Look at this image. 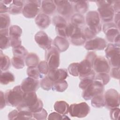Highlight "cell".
<instances>
[{"instance_id":"cell-1","label":"cell","mask_w":120,"mask_h":120,"mask_svg":"<svg viewBox=\"0 0 120 120\" xmlns=\"http://www.w3.org/2000/svg\"><path fill=\"white\" fill-rule=\"evenodd\" d=\"M43 107V104L39 99L35 92H25L23 100L17 106L18 111L28 110L32 113L40 111Z\"/></svg>"},{"instance_id":"cell-2","label":"cell","mask_w":120,"mask_h":120,"mask_svg":"<svg viewBox=\"0 0 120 120\" xmlns=\"http://www.w3.org/2000/svg\"><path fill=\"white\" fill-rule=\"evenodd\" d=\"M25 92L21 86H15L12 90H8L5 92L6 104L13 107L18 106L22 102Z\"/></svg>"},{"instance_id":"cell-3","label":"cell","mask_w":120,"mask_h":120,"mask_svg":"<svg viewBox=\"0 0 120 120\" xmlns=\"http://www.w3.org/2000/svg\"><path fill=\"white\" fill-rule=\"evenodd\" d=\"M103 30L109 42L120 45L119 29L115 24L111 22L105 23L103 26Z\"/></svg>"},{"instance_id":"cell-4","label":"cell","mask_w":120,"mask_h":120,"mask_svg":"<svg viewBox=\"0 0 120 120\" xmlns=\"http://www.w3.org/2000/svg\"><path fill=\"white\" fill-rule=\"evenodd\" d=\"M42 1L24 0L22 13L27 18H34L40 11Z\"/></svg>"},{"instance_id":"cell-5","label":"cell","mask_w":120,"mask_h":120,"mask_svg":"<svg viewBox=\"0 0 120 120\" xmlns=\"http://www.w3.org/2000/svg\"><path fill=\"white\" fill-rule=\"evenodd\" d=\"M85 22L88 27L96 34L102 30V25L98 13L96 11L88 12L85 17Z\"/></svg>"},{"instance_id":"cell-6","label":"cell","mask_w":120,"mask_h":120,"mask_svg":"<svg viewBox=\"0 0 120 120\" xmlns=\"http://www.w3.org/2000/svg\"><path fill=\"white\" fill-rule=\"evenodd\" d=\"M104 89V86L100 82L94 80L86 89L83 90L82 97L85 100L91 99L94 96L103 94Z\"/></svg>"},{"instance_id":"cell-7","label":"cell","mask_w":120,"mask_h":120,"mask_svg":"<svg viewBox=\"0 0 120 120\" xmlns=\"http://www.w3.org/2000/svg\"><path fill=\"white\" fill-rule=\"evenodd\" d=\"M90 112V107L85 102L71 104L69 107L68 112L71 116L79 118L86 117Z\"/></svg>"},{"instance_id":"cell-8","label":"cell","mask_w":120,"mask_h":120,"mask_svg":"<svg viewBox=\"0 0 120 120\" xmlns=\"http://www.w3.org/2000/svg\"><path fill=\"white\" fill-rule=\"evenodd\" d=\"M45 59L50 69L57 68L60 65V53L55 47H51L45 50Z\"/></svg>"},{"instance_id":"cell-9","label":"cell","mask_w":120,"mask_h":120,"mask_svg":"<svg viewBox=\"0 0 120 120\" xmlns=\"http://www.w3.org/2000/svg\"><path fill=\"white\" fill-rule=\"evenodd\" d=\"M105 105L110 109L118 107L120 105V95L118 92L113 89L108 90L104 95Z\"/></svg>"},{"instance_id":"cell-10","label":"cell","mask_w":120,"mask_h":120,"mask_svg":"<svg viewBox=\"0 0 120 120\" xmlns=\"http://www.w3.org/2000/svg\"><path fill=\"white\" fill-rule=\"evenodd\" d=\"M54 2L57 7V10L60 15L66 17H69L72 14L73 8L70 1L68 0H54Z\"/></svg>"},{"instance_id":"cell-11","label":"cell","mask_w":120,"mask_h":120,"mask_svg":"<svg viewBox=\"0 0 120 120\" xmlns=\"http://www.w3.org/2000/svg\"><path fill=\"white\" fill-rule=\"evenodd\" d=\"M34 39L39 46L45 50L52 47V39L43 31L38 32L35 35Z\"/></svg>"},{"instance_id":"cell-12","label":"cell","mask_w":120,"mask_h":120,"mask_svg":"<svg viewBox=\"0 0 120 120\" xmlns=\"http://www.w3.org/2000/svg\"><path fill=\"white\" fill-rule=\"evenodd\" d=\"M106 46V42L104 39L97 37L87 41L85 44L84 47L87 50H102Z\"/></svg>"},{"instance_id":"cell-13","label":"cell","mask_w":120,"mask_h":120,"mask_svg":"<svg viewBox=\"0 0 120 120\" xmlns=\"http://www.w3.org/2000/svg\"><path fill=\"white\" fill-rule=\"evenodd\" d=\"M93 68L97 73H108L110 70V67L108 61L103 57H97L95 59Z\"/></svg>"},{"instance_id":"cell-14","label":"cell","mask_w":120,"mask_h":120,"mask_svg":"<svg viewBox=\"0 0 120 120\" xmlns=\"http://www.w3.org/2000/svg\"><path fill=\"white\" fill-rule=\"evenodd\" d=\"M98 12L100 19L105 22H110L113 19L114 11L112 5L105 6L98 8Z\"/></svg>"},{"instance_id":"cell-15","label":"cell","mask_w":120,"mask_h":120,"mask_svg":"<svg viewBox=\"0 0 120 120\" xmlns=\"http://www.w3.org/2000/svg\"><path fill=\"white\" fill-rule=\"evenodd\" d=\"M39 85L38 80L28 77L22 81L21 87L24 92H35L38 89Z\"/></svg>"},{"instance_id":"cell-16","label":"cell","mask_w":120,"mask_h":120,"mask_svg":"<svg viewBox=\"0 0 120 120\" xmlns=\"http://www.w3.org/2000/svg\"><path fill=\"white\" fill-rule=\"evenodd\" d=\"M48 77L53 82L65 80L68 76L67 72L63 69H50L48 74Z\"/></svg>"},{"instance_id":"cell-17","label":"cell","mask_w":120,"mask_h":120,"mask_svg":"<svg viewBox=\"0 0 120 120\" xmlns=\"http://www.w3.org/2000/svg\"><path fill=\"white\" fill-rule=\"evenodd\" d=\"M53 44L59 52L66 51L69 46L68 39L66 38L60 36H57L54 38Z\"/></svg>"},{"instance_id":"cell-18","label":"cell","mask_w":120,"mask_h":120,"mask_svg":"<svg viewBox=\"0 0 120 120\" xmlns=\"http://www.w3.org/2000/svg\"><path fill=\"white\" fill-rule=\"evenodd\" d=\"M35 21L37 25L42 29L46 28L51 23L50 17L44 13H40L36 17Z\"/></svg>"},{"instance_id":"cell-19","label":"cell","mask_w":120,"mask_h":120,"mask_svg":"<svg viewBox=\"0 0 120 120\" xmlns=\"http://www.w3.org/2000/svg\"><path fill=\"white\" fill-rule=\"evenodd\" d=\"M56 9V6L54 0H42L41 4V10L46 15L53 14Z\"/></svg>"},{"instance_id":"cell-20","label":"cell","mask_w":120,"mask_h":120,"mask_svg":"<svg viewBox=\"0 0 120 120\" xmlns=\"http://www.w3.org/2000/svg\"><path fill=\"white\" fill-rule=\"evenodd\" d=\"M24 6V0H13L8 7V12L12 15L20 14Z\"/></svg>"},{"instance_id":"cell-21","label":"cell","mask_w":120,"mask_h":120,"mask_svg":"<svg viewBox=\"0 0 120 120\" xmlns=\"http://www.w3.org/2000/svg\"><path fill=\"white\" fill-rule=\"evenodd\" d=\"M69 105L64 101H57L54 105L55 111L61 115H66L68 113Z\"/></svg>"},{"instance_id":"cell-22","label":"cell","mask_w":120,"mask_h":120,"mask_svg":"<svg viewBox=\"0 0 120 120\" xmlns=\"http://www.w3.org/2000/svg\"><path fill=\"white\" fill-rule=\"evenodd\" d=\"M105 52L106 57L108 60L111 57L115 55L116 54L120 53V45H116L112 43L109 44L106 46V48L105 50Z\"/></svg>"},{"instance_id":"cell-23","label":"cell","mask_w":120,"mask_h":120,"mask_svg":"<svg viewBox=\"0 0 120 120\" xmlns=\"http://www.w3.org/2000/svg\"><path fill=\"white\" fill-rule=\"evenodd\" d=\"M93 66L92 64L87 59H84L78 64L79 75H83L92 70Z\"/></svg>"},{"instance_id":"cell-24","label":"cell","mask_w":120,"mask_h":120,"mask_svg":"<svg viewBox=\"0 0 120 120\" xmlns=\"http://www.w3.org/2000/svg\"><path fill=\"white\" fill-rule=\"evenodd\" d=\"M75 2V10L80 14L85 13L89 8V3L88 1L85 0H78L71 1Z\"/></svg>"},{"instance_id":"cell-25","label":"cell","mask_w":120,"mask_h":120,"mask_svg":"<svg viewBox=\"0 0 120 120\" xmlns=\"http://www.w3.org/2000/svg\"><path fill=\"white\" fill-rule=\"evenodd\" d=\"M39 60L38 56L32 52L28 54L25 59V64L28 67H37L39 64Z\"/></svg>"},{"instance_id":"cell-26","label":"cell","mask_w":120,"mask_h":120,"mask_svg":"<svg viewBox=\"0 0 120 120\" xmlns=\"http://www.w3.org/2000/svg\"><path fill=\"white\" fill-rule=\"evenodd\" d=\"M10 66V60L9 58L3 53L2 50L0 51V68L1 72L8 70Z\"/></svg>"},{"instance_id":"cell-27","label":"cell","mask_w":120,"mask_h":120,"mask_svg":"<svg viewBox=\"0 0 120 120\" xmlns=\"http://www.w3.org/2000/svg\"><path fill=\"white\" fill-rule=\"evenodd\" d=\"M15 78L14 75L9 71L1 72L0 82L1 84L7 85L10 82L15 81Z\"/></svg>"},{"instance_id":"cell-28","label":"cell","mask_w":120,"mask_h":120,"mask_svg":"<svg viewBox=\"0 0 120 120\" xmlns=\"http://www.w3.org/2000/svg\"><path fill=\"white\" fill-rule=\"evenodd\" d=\"M91 105L95 108H101L105 105L104 97L103 94L94 96L91 98Z\"/></svg>"},{"instance_id":"cell-29","label":"cell","mask_w":120,"mask_h":120,"mask_svg":"<svg viewBox=\"0 0 120 120\" xmlns=\"http://www.w3.org/2000/svg\"><path fill=\"white\" fill-rule=\"evenodd\" d=\"M22 34V29L16 25H13L9 27V37L10 38H20Z\"/></svg>"},{"instance_id":"cell-30","label":"cell","mask_w":120,"mask_h":120,"mask_svg":"<svg viewBox=\"0 0 120 120\" xmlns=\"http://www.w3.org/2000/svg\"><path fill=\"white\" fill-rule=\"evenodd\" d=\"M68 87V83L65 80H59L54 82L52 90L58 92L64 91Z\"/></svg>"},{"instance_id":"cell-31","label":"cell","mask_w":120,"mask_h":120,"mask_svg":"<svg viewBox=\"0 0 120 120\" xmlns=\"http://www.w3.org/2000/svg\"><path fill=\"white\" fill-rule=\"evenodd\" d=\"M27 74L29 77L38 80L42 78V74L38 70V67H28L27 69Z\"/></svg>"},{"instance_id":"cell-32","label":"cell","mask_w":120,"mask_h":120,"mask_svg":"<svg viewBox=\"0 0 120 120\" xmlns=\"http://www.w3.org/2000/svg\"><path fill=\"white\" fill-rule=\"evenodd\" d=\"M71 22L72 24L80 28V26L84 25L85 19L84 16L82 15L77 13L72 16Z\"/></svg>"},{"instance_id":"cell-33","label":"cell","mask_w":120,"mask_h":120,"mask_svg":"<svg viewBox=\"0 0 120 120\" xmlns=\"http://www.w3.org/2000/svg\"><path fill=\"white\" fill-rule=\"evenodd\" d=\"M80 33H82L80 28L76 26L72 23H70L67 25L66 28L67 37L71 38L74 35Z\"/></svg>"},{"instance_id":"cell-34","label":"cell","mask_w":120,"mask_h":120,"mask_svg":"<svg viewBox=\"0 0 120 120\" xmlns=\"http://www.w3.org/2000/svg\"><path fill=\"white\" fill-rule=\"evenodd\" d=\"M71 42L75 45H82L86 41V39L82 32L76 34L70 38Z\"/></svg>"},{"instance_id":"cell-35","label":"cell","mask_w":120,"mask_h":120,"mask_svg":"<svg viewBox=\"0 0 120 120\" xmlns=\"http://www.w3.org/2000/svg\"><path fill=\"white\" fill-rule=\"evenodd\" d=\"M53 84L54 82L51 80L48 76H45L42 78L40 82L41 87L45 90H49L51 89H52Z\"/></svg>"},{"instance_id":"cell-36","label":"cell","mask_w":120,"mask_h":120,"mask_svg":"<svg viewBox=\"0 0 120 120\" xmlns=\"http://www.w3.org/2000/svg\"><path fill=\"white\" fill-rule=\"evenodd\" d=\"M13 52L14 56L24 58L28 55V52L23 46L21 45L13 48Z\"/></svg>"},{"instance_id":"cell-37","label":"cell","mask_w":120,"mask_h":120,"mask_svg":"<svg viewBox=\"0 0 120 120\" xmlns=\"http://www.w3.org/2000/svg\"><path fill=\"white\" fill-rule=\"evenodd\" d=\"M32 112L28 110L18 111L16 120H32Z\"/></svg>"},{"instance_id":"cell-38","label":"cell","mask_w":120,"mask_h":120,"mask_svg":"<svg viewBox=\"0 0 120 120\" xmlns=\"http://www.w3.org/2000/svg\"><path fill=\"white\" fill-rule=\"evenodd\" d=\"M110 79V76L107 73H98L97 76H95L94 80L100 82L104 86L109 82Z\"/></svg>"},{"instance_id":"cell-39","label":"cell","mask_w":120,"mask_h":120,"mask_svg":"<svg viewBox=\"0 0 120 120\" xmlns=\"http://www.w3.org/2000/svg\"><path fill=\"white\" fill-rule=\"evenodd\" d=\"M11 63L16 69H22L24 67V61L22 58L14 56L11 60Z\"/></svg>"},{"instance_id":"cell-40","label":"cell","mask_w":120,"mask_h":120,"mask_svg":"<svg viewBox=\"0 0 120 120\" xmlns=\"http://www.w3.org/2000/svg\"><path fill=\"white\" fill-rule=\"evenodd\" d=\"M0 29L8 28L10 23V19L9 16L7 14H0Z\"/></svg>"},{"instance_id":"cell-41","label":"cell","mask_w":120,"mask_h":120,"mask_svg":"<svg viewBox=\"0 0 120 120\" xmlns=\"http://www.w3.org/2000/svg\"><path fill=\"white\" fill-rule=\"evenodd\" d=\"M11 46L9 37L0 34V48L1 50L6 49Z\"/></svg>"},{"instance_id":"cell-42","label":"cell","mask_w":120,"mask_h":120,"mask_svg":"<svg viewBox=\"0 0 120 120\" xmlns=\"http://www.w3.org/2000/svg\"><path fill=\"white\" fill-rule=\"evenodd\" d=\"M33 117L34 119L38 120H45L47 119V112L46 111L42 108L40 111L33 112Z\"/></svg>"},{"instance_id":"cell-43","label":"cell","mask_w":120,"mask_h":120,"mask_svg":"<svg viewBox=\"0 0 120 120\" xmlns=\"http://www.w3.org/2000/svg\"><path fill=\"white\" fill-rule=\"evenodd\" d=\"M79 63L74 62L70 64L68 67V71L70 75L74 76H79L78 72Z\"/></svg>"},{"instance_id":"cell-44","label":"cell","mask_w":120,"mask_h":120,"mask_svg":"<svg viewBox=\"0 0 120 120\" xmlns=\"http://www.w3.org/2000/svg\"><path fill=\"white\" fill-rule=\"evenodd\" d=\"M67 24H60L55 26V30L57 34L59 36L64 38L67 37L66 35V28Z\"/></svg>"},{"instance_id":"cell-45","label":"cell","mask_w":120,"mask_h":120,"mask_svg":"<svg viewBox=\"0 0 120 120\" xmlns=\"http://www.w3.org/2000/svg\"><path fill=\"white\" fill-rule=\"evenodd\" d=\"M39 71L41 74L46 75L48 74L50 68L46 61H42L39 62L38 66Z\"/></svg>"},{"instance_id":"cell-46","label":"cell","mask_w":120,"mask_h":120,"mask_svg":"<svg viewBox=\"0 0 120 120\" xmlns=\"http://www.w3.org/2000/svg\"><path fill=\"white\" fill-rule=\"evenodd\" d=\"M120 53H119L108 59L110 64L113 68L120 67Z\"/></svg>"},{"instance_id":"cell-47","label":"cell","mask_w":120,"mask_h":120,"mask_svg":"<svg viewBox=\"0 0 120 120\" xmlns=\"http://www.w3.org/2000/svg\"><path fill=\"white\" fill-rule=\"evenodd\" d=\"M86 39H91L96 36V34L90 30L88 27H86L82 32Z\"/></svg>"},{"instance_id":"cell-48","label":"cell","mask_w":120,"mask_h":120,"mask_svg":"<svg viewBox=\"0 0 120 120\" xmlns=\"http://www.w3.org/2000/svg\"><path fill=\"white\" fill-rule=\"evenodd\" d=\"M48 120H64L70 119L65 115H61L58 112H53L51 113L48 116Z\"/></svg>"},{"instance_id":"cell-49","label":"cell","mask_w":120,"mask_h":120,"mask_svg":"<svg viewBox=\"0 0 120 120\" xmlns=\"http://www.w3.org/2000/svg\"><path fill=\"white\" fill-rule=\"evenodd\" d=\"M120 110L118 107L111 109L110 112V116L112 120H118L120 116Z\"/></svg>"},{"instance_id":"cell-50","label":"cell","mask_w":120,"mask_h":120,"mask_svg":"<svg viewBox=\"0 0 120 120\" xmlns=\"http://www.w3.org/2000/svg\"><path fill=\"white\" fill-rule=\"evenodd\" d=\"M52 22L55 26L60 24H67L66 20L60 15H57L53 17L52 19Z\"/></svg>"},{"instance_id":"cell-51","label":"cell","mask_w":120,"mask_h":120,"mask_svg":"<svg viewBox=\"0 0 120 120\" xmlns=\"http://www.w3.org/2000/svg\"><path fill=\"white\" fill-rule=\"evenodd\" d=\"M95 73L93 70H91L90 71L88 72V73L84 74L83 75H79V78L81 80L83 79H90V80H94L95 77Z\"/></svg>"},{"instance_id":"cell-52","label":"cell","mask_w":120,"mask_h":120,"mask_svg":"<svg viewBox=\"0 0 120 120\" xmlns=\"http://www.w3.org/2000/svg\"><path fill=\"white\" fill-rule=\"evenodd\" d=\"M93 80L90 79L82 80L79 83V86L80 89H81L82 90H84L93 82Z\"/></svg>"},{"instance_id":"cell-53","label":"cell","mask_w":120,"mask_h":120,"mask_svg":"<svg viewBox=\"0 0 120 120\" xmlns=\"http://www.w3.org/2000/svg\"><path fill=\"white\" fill-rule=\"evenodd\" d=\"M111 75L112 77L119 80L120 79V67L113 68L111 71Z\"/></svg>"},{"instance_id":"cell-54","label":"cell","mask_w":120,"mask_h":120,"mask_svg":"<svg viewBox=\"0 0 120 120\" xmlns=\"http://www.w3.org/2000/svg\"><path fill=\"white\" fill-rule=\"evenodd\" d=\"M96 57H97V55L94 52H90L87 53L85 59L88 60L92 64L93 66L94 61Z\"/></svg>"},{"instance_id":"cell-55","label":"cell","mask_w":120,"mask_h":120,"mask_svg":"<svg viewBox=\"0 0 120 120\" xmlns=\"http://www.w3.org/2000/svg\"><path fill=\"white\" fill-rule=\"evenodd\" d=\"M0 109H3L5 107L6 104V99L5 97V94L2 91L0 92Z\"/></svg>"},{"instance_id":"cell-56","label":"cell","mask_w":120,"mask_h":120,"mask_svg":"<svg viewBox=\"0 0 120 120\" xmlns=\"http://www.w3.org/2000/svg\"><path fill=\"white\" fill-rule=\"evenodd\" d=\"M120 1H113L112 3V8L114 12H116V13H120Z\"/></svg>"},{"instance_id":"cell-57","label":"cell","mask_w":120,"mask_h":120,"mask_svg":"<svg viewBox=\"0 0 120 120\" xmlns=\"http://www.w3.org/2000/svg\"><path fill=\"white\" fill-rule=\"evenodd\" d=\"M18 110H14L10 112L8 114V119L9 120H16L18 114Z\"/></svg>"},{"instance_id":"cell-58","label":"cell","mask_w":120,"mask_h":120,"mask_svg":"<svg viewBox=\"0 0 120 120\" xmlns=\"http://www.w3.org/2000/svg\"><path fill=\"white\" fill-rule=\"evenodd\" d=\"M8 12V7H7L5 4L0 2V14H4Z\"/></svg>"},{"instance_id":"cell-59","label":"cell","mask_w":120,"mask_h":120,"mask_svg":"<svg viewBox=\"0 0 120 120\" xmlns=\"http://www.w3.org/2000/svg\"><path fill=\"white\" fill-rule=\"evenodd\" d=\"M114 22L115 24L117 26L118 28L119 29V24H120V13H116L114 16Z\"/></svg>"},{"instance_id":"cell-60","label":"cell","mask_w":120,"mask_h":120,"mask_svg":"<svg viewBox=\"0 0 120 120\" xmlns=\"http://www.w3.org/2000/svg\"><path fill=\"white\" fill-rule=\"evenodd\" d=\"M0 34L3 35L5 36H9V30L8 28L0 29Z\"/></svg>"},{"instance_id":"cell-61","label":"cell","mask_w":120,"mask_h":120,"mask_svg":"<svg viewBox=\"0 0 120 120\" xmlns=\"http://www.w3.org/2000/svg\"><path fill=\"white\" fill-rule=\"evenodd\" d=\"M13 1L12 0H0V2L5 4V5H8L11 3Z\"/></svg>"}]
</instances>
